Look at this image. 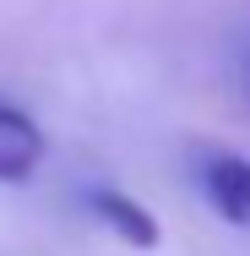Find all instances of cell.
Instances as JSON below:
<instances>
[{
  "label": "cell",
  "mask_w": 250,
  "mask_h": 256,
  "mask_svg": "<svg viewBox=\"0 0 250 256\" xmlns=\"http://www.w3.org/2000/svg\"><path fill=\"white\" fill-rule=\"evenodd\" d=\"M44 164V131L22 114V109H11V104H0V180H27L33 169Z\"/></svg>",
  "instance_id": "6da1fadb"
},
{
  "label": "cell",
  "mask_w": 250,
  "mask_h": 256,
  "mask_svg": "<svg viewBox=\"0 0 250 256\" xmlns=\"http://www.w3.org/2000/svg\"><path fill=\"white\" fill-rule=\"evenodd\" d=\"M201 186H207V202L218 207L229 224H240V229H250V158H212L207 169H201Z\"/></svg>",
  "instance_id": "7a4b0ae2"
},
{
  "label": "cell",
  "mask_w": 250,
  "mask_h": 256,
  "mask_svg": "<svg viewBox=\"0 0 250 256\" xmlns=\"http://www.w3.org/2000/svg\"><path fill=\"white\" fill-rule=\"evenodd\" d=\"M93 212H98L125 246H136V251H158V240H163L158 218H152L142 202H131L125 191H93Z\"/></svg>",
  "instance_id": "3957f363"
}]
</instances>
